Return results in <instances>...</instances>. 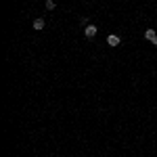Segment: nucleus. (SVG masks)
<instances>
[{"mask_svg":"<svg viewBox=\"0 0 157 157\" xmlns=\"http://www.w3.org/2000/svg\"><path fill=\"white\" fill-rule=\"evenodd\" d=\"M120 42H121V38L115 36V34H109V36H107V44H109V46H117Z\"/></svg>","mask_w":157,"mask_h":157,"instance_id":"nucleus-1","label":"nucleus"},{"mask_svg":"<svg viewBox=\"0 0 157 157\" xmlns=\"http://www.w3.org/2000/svg\"><path fill=\"white\" fill-rule=\"evenodd\" d=\"M97 32H98V29H97V25H88V27L84 29L86 38H94V36H97Z\"/></svg>","mask_w":157,"mask_h":157,"instance_id":"nucleus-2","label":"nucleus"},{"mask_svg":"<svg viewBox=\"0 0 157 157\" xmlns=\"http://www.w3.org/2000/svg\"><path fill=\"white\" fill-rule=\"evenodd\" d=\"M145 38H147V40H149V42H153V40H155V38H157L155 29H147V32H145Z\"/></svg>","mask_w":157,"mask_h":157,"instance_id":"nucleus-3","label":"nucleus"},{"mask_svg":"<svg viewBox=\"0 0 157 157\" xmlns=\"http://www.w3.org/2000/svg\"><path fill=\"white\" fill-rule=\"evenodd\" d=\"M34 29H44V19H36L34 21Z\"/></svg>","mask_w":157,"mask_h":157,"instance_id":"nucleus-4","label":"nucleus"},{"mask_svg":"<svg viewBox=\"0 0 157 157\" xmlns=\"http://www.w3.org/2000/svg\"><path fill=\"white\" fill-rule=\"evenodd\" d=\"M57 4H55V0H46V11H52Z\"/></svg>","mask_w":157,"mask_h":157,"instance_id":"nucleus-5","label":"nucleus"},{"mask_svg":"<svg viewBox=\"0 0 157 157\" xmlns=\"http://www.w3.org/2000/svg\"><path fill=\"white\" fill-rule=\"evenodd\" d=\"M80 25H82V27H88V19H86V17H80Z\"/></svg>","mask_w":157,"mask_h":157,"instance_id":"nucleus-6","label":"nucleus"},{"mask_svg":"<svg viewBox=\"0 0 157 157\" xmlns=\"http://www.w3.org/2000/svg\"><path fill=\"white\" fill-rule=\"evenodd\" d=\"M153 46H157V38H155V40H153Z\"/></svg>","mask_w":157,"mask_h":157,"instance_id":"nucleus-7","label":"nucleus"}]
</instances>
